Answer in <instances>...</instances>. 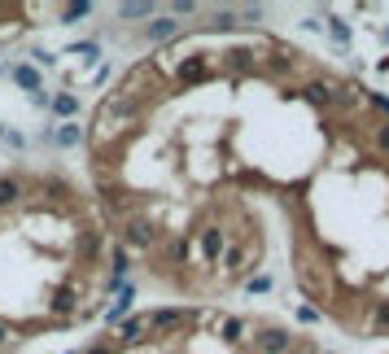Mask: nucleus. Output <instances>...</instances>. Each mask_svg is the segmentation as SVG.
<instances>
[{
	"label": "nucleus",
	"instance_id": "c9c22d12",
	"mask_svg": "<svg viewBox=\"0 0 389 354\" xmlns=\"http://www.w3.org/2000/svg\"><path fill=\"white\" fill-rule=\"evenodd\" d=\"M88 354H114V350H109V346H105V341H101V346H92V350H88Z\"/></svg>",
	"mask_w": 389,
	"mask_h": 354
},
{
	"label": "nucleus",
	"instance_id": "393cba45",
	"mask_svg": "<svg viewBox=\"0 0 389 354\" xmlns=\"http://www.w3.org/2000/svg\"><path fill=\"white\" fill-rule=\"evenodd\" d=\"M210 26H215V31H236V26H241V22H236V9H215Z\"/></svg>",
	"mask_w": 389,
	"mask_h": 354
},
{
	"label": "nucleus",
	"instance_id": "39448f33",
	"mask_svg": "<svg viewBox=\"0 0 389 354\" xmlns=\"http://www.w3.org/2000/svg\"><path fill=\"white\" fill-rule=\"evenodd\" d=\"M254 354H293V332H289V328H258L254 332Z\"/></svg>",
	"mask_w": 389,
	"mask_h": 354
},
{
	"label": "nucleus",
	"instance_id": "4c0bfd02",
	"mask_svg": "<svg viewBox=\"0 0 389 354\" xmlns=\"http://www.w3.org/2000/svg\"><path fill=\"white\" fill-rule=\"evenodd\" d=\"M0 140H5V123H0Z\"/></svg>",
	"mask_w": 389,
	"mask_h": 354
},
{
	"label": "nucleus",
	"instance_id": "6ab92c4d",
	"mask_svg": "<svg viewBox=\"0 0 389 354\" xmlns=\"http://www.w3.org/2000/svg\"><path fill=\"white\" fill-rule=\"evenodd\" d=\"M127 311H132V288H127V293H119V302L105 311V324H109V328H114V324H127Z\"/></svg>",
	"mask_w": 389,
	"mask_h": 354
},
{
	"label": "nucleus",
	"instance_id": "aec40b11",
	"mask_svg": "<svg viewBox=\"0 0 389 354\" xmlns=\"http://www.w3.org/2000/svg\"><path fill=\"white\" fill-rule=\"evenodd\" d=\"M144 332H149V324H144V315L127 319V324H123V346H140V341H144Z\"/></svg>",
	"mask_w": 389,
	"mask_h": 354
},
{
	"label": "nucleus",
	"instance_id": "9b49d317",
	"mask_svg": "<svg viewBox=\"0 0 389 354\" xmlns=\"http://www.w3.org/2000/svg\"><path fill=\"white\" fill-rule=\"evenodd\" d=\"M48 109H53V114H57L61 123H75V118H79V109H84V105H79V96H75V92H57L53 101H48Z\"/></svg>",
	"mask_w": 389,
	"mask_h": 354
},
{
	"label": "nucleus",
	"instance_id": "4be33fe9",
	"mask_svg": "<svg viewBox=\"0 0 389 354\" xmlns=\"http://www.w3.org/2000/svg\"><path fill=\"white\" fill-rule=\"evenodd\" d=\"M323 26H328V36L337 44H350V22L346 18H337V13H323Z\"/></svg>",
	"mask_w": 389,
	"mask_h": 354
},
{
	"label": "nucleus",
	"instance_id": "f704fd0d",
	"mask_svg": "<svg viewBox=\"0 0 389 354\" xmlns=\"http://www.w3.org/2000/svg\"><path fill=\"white\" fill-rule=\"evenodd\" d=\"M9 341H13V328H9V324H0V346H9Z\"/></svg>",
	"mask_w": 389,
	"mask_h": 354
},
{
	"label": "nucleus",
	"instance_id": "5701e85b",
	"mask_svg": "<svg viewBox=\"0 0 389 354\" xmlns=\"http://www.w3.org/2000/svg\"><path fill=\"white\" fill-rule=\"evenodd\" d=\"M88 13H92V5H88V0H75V5H66V9H61V26H75L79 18H88Z\"/></svg>",
	"mask_w": 389,
	"mask_h": 354
},
{
	"label": "nucleus",
	"instance_id": "ddd939ff",
	"mask_svg": "<svg viewBox=\"0 0 389 354\" xmlns=\"http://www.w3.org/2000/svg\"><path fill=\"white\" fill-rule=\"evenodd\" d=\"M363 328H367V332H389V302H367Z\"/></svg>",
	"mask_w": 389,
	"mask_h": 354
},
{
	"label": "nucleus",
	"instance_id": "0eeeda50",
	"mask_svg": "<svg viewBox=\"0 0 389 354\" xmlns=\"http://www.w3.org/2000/svg\"><path fill=\"white\" fill-rule=\"evenodd\" d=\"M162 259H167V267H184L192 259V236H184V232L162 236Z\"/></svg>",
	"mask_w": 389,
	"mask_h": 354
},
{
	"label": "nucleus",
	"instance_id": "cd10ccee",
	"mask_svg": "<svg viewBox=\"0 0 389 354\" xmlns=\"http://www.w3.org/2000/svg\"><path fill=\"white\" fill-rule=\"evenodd\" d=\"M263 13H267L263 5H245V9H236V22H250L254 26V22H263Z\"/></svg>",
	"mask_w": 389,
	"mask_h": 354
},
{
	"label": "nucleus",
	"instance_id": "4468645a",
	"mask_svg": "<svg viewBox=\"0 0 389 354\" xmlns=\"http://www.w3.org/2000/svg\"><path fill=\"white\" fill-rule=\"evenodd\" d=\"M18 201H22V180L18 175H0V210H9Z\"/></svg>",
	"mask_w": 389,
	"mask_h": 354
},
{
	"label": "nucleus",
	"instance_id": "c85d7f7f",
	"mask_svg": "<svg viewBox=\"0 0 389 354\" xmlns=\"http://www.w3.org/2000/svg\"><path fill=\"white\" fill-rule=\"evenodd\" d=\"M192 13H197V0H175V5H171V18H175V22L192 18Z\"/></svg>",
	"mask_w": 389,
	"mask_h": 354
},
{
	"label": "nucleus",
	"instance_id": "7c9ffc66",
	"mask_svg": "<svg viewBox=\"0 0 389 354\" xmlns=\"http://www.w3.org/2000/svg\"><path fill=\"white\" fill-rule=\"evenodd\" d=\"M376 149H381V153H389V123H381V127H376Z\"/></svg>",
	"mask_w": 389,
	"mask_h": 354
},
{
	"label": "nucleus",
	"instance_id": "dca6fc26",
	"mask_svg": "<svg viewBox=\"0 0 389 354\" xmlns=\"http://www.w3.org/2000/svg\"><path fill=\"white\" fill-rule=\"evenodd\" d=\"M96 249H101V232H96V228L79 232V240H75V254H79V259L92 263V259H96Z\"/></svg>",
	"mask_w": 389,
	"mask_h": 354
},
{
	"label": "nucleus",
	"instance_id": "2f4dec72",
	"mask_svg": "<svg viewBox=\"0 0 389 354\" xmlns=\"http://www.w3.org/2000/svg\"><path fill=\"white\" fill-rule=\"evenodd\" d=\"M26 101H31V105H36V109H48V101H53V96H48V92L40 88V92H31V96H26Z\"/></svg>",
	"mask_w": 389,
	"mask_h": 354
},
{
	"label": "nucleus",
	"instance_id": "f3484780",
	"mask_svg": "<svg viewBox=\"0 0 389 354\" xmlns=\"http://www.w3.org/2000/svg\"><path fill=\"white\" fill-rule=\"evenodd\" d=\"M250 267V245H228V259H223V271L228 276H241Z\"/></svg>",
	"mask_w": 389,
	"mask_h": 354
},
{
	"label": "nucleus",
	"instance_id": "e433bc0d",
	"mask_svg": "<svg viewBox=\"0 0 389 354\" xmlns=\"http://www.w3.org/2000/svg\"><path fill=\"white\" fill-rule=\"evenodd\" d=\"M381 70H385V75H389V57H385V61H381Z\"/></svg>",
	"mask_w": 389,
	"mask_h": 354
},
{
	"label": "nucleus",
	"instance_id": "6e6552de",
	"mask_svg": "<svg viewBox=\"0 0 389 354\" xmlns=\"http://www.w3.org/2000/svg\"><path fill=\"white\" fill-rule=\"evenodd\" d=\"M197 245H201V263H219V254H228V236H223V228H201Z\"/></svg>",
	"mask_w": 389,
	"mask_h": 354
},
{
	"label": "nucleus",
	"instance_id": "1a4fd4ad",
	"mask_svg": "<svg viewBox=\"0 0 389 354\" xmlns=\"http://www.w3.org/2000/svg\"><path fill=\"white\" fill-rule=\"evenodd\" d=\"M9 79H13V84H18V88H22L26 96L44 88V75H40L36 66H31V61H18V66H9Z\"/></svg>",
	"mask_w": 389,
	"mask_h": 354
},
{
	"label": "nucleus",
	"instance_id": "f257e3e1",
	"mask_svg": "<svg viewBox=\"0 0 389 354\" xmlns=\"http://www.w3.org/2000/svg\"><path fill=\"white\" fill-rule=\"evenodd\" d=\"M140 109L144 105H136L132 96H123V92H114V96H105L101 101V114H96V149H105L114 136H123V132H132V127L140 123Z\"/></svg>",
	"mask_w": 389,
	"mask_h": 354
},
{
	"label": "nucleus",
	"instance_id": "72a5a7b5",
	"mask_svg": "<svg viewBox=\"0 0 389 354\" xmlns=\"http://www.w3.org/2000/svg\"><path fill=\"white\" fill-rule=\"evenodd\" d=\"M5 144H9V149H26V140L18 132H5Z\"/></svg>",
	"mask_w": 389,
	"mask_h": 354
},
{
	"label": "nucleus",
	"instance_id": "c756f323",
	"mask_svg": "<svg viewBox=\"0 0 389 354\" xmlns=\"http://www.w3.org/2000/svg\"><path fill=\"white\" fill-rule=\"evenodd\" d=\"M245 288H250V293H271V276H250Z\"/></svg>",
	"mask_w": 389,
	"mask_h": 354
},
{
	"label": "nucleus",
	"instance_id": "20e7f679",
	"mask_svg": "<svg viewBox=\"0 0 389 354\" xmlns=\"http://www.w3.org/2000/svg\"><path fill=\"white\" fill-rule=\"evenodd\" d=\"M206 79H215V61H210L206 53H192V57H184L180 66H175V84H180V88L206 84Z\"/></svg>",
	"mask_w": 389,
	"mask_h": 354
},
{
	"label": "nucleus",
	"instance_id": "f03ea898",
	"mask_svg": "<svg viewBox=\"0 0 389 354\" xmlns=\"http://www.w3.org/2000/svg\"><path fill=\"white\" fill-rule=\"evenodd\" d=\"M298 284L306 288V298H311V302H333L328 267L315 263V249L311 245H298Z\"/></svg>",
	"mask_w": 389,
	"mask_h": 354
},
{
	"label": "nucleus",
	"instance_id": "9d476101",
	"mask_svg": "<svg viewBox=\"0 0 389 354\" xmlns=\"http://www.w3.org/2000/svg\"><path fill=\"white\" fill-rule=\"evenodd\" d=\"M144 324H149V332H167V328H175V324H184V307L149 311V315H144Z\"/></svg>",
	"mask_w": 389,
	"mask_h": 354
},
{
	"label": "nucleus",
	"instance_id": "412c9836",
	"mask_svg": "<svg viewBox=\"0 0 389 354\" xmlns=\"http://www.w3.org/2000/svg\"><path fill=\"white\" fill-rule=\"evenodd\" d=\"M153 13H158L153 0H140V5H119V18H123V22H132V18H153Z\"/></svg>",
	"mask_w": 389,
	"mask_h": 354
},
{
	"label": "nucleus",
	"instance_id": "423d86ee",
	"mask_svg": "<svg viewBox=\"0 0 389 354\" xmlns=\"http://www.w3.org/2000/svg\"><path fill=\"white\" fill-rule=\"evenodd\" d=\"M180 26H184V22H175L171 13H153V18L144 22L140 40H144V44H162V40H175V36H180Z\"/></svg>",
	"mask_w": 389,
	"mask_h": 354
},
{
	"label": "nucleus",
	"instance_id": "f8f14e48",
	"mask_svg": "<svg viewBox=\"0 0 389 354\" xmlns=\"http://www.w3.org/2000/svg\"><path fill=\"white\" fill-rule=\"evenodd\" d=\"M79 311V288L75 284H61L53 293V315H75Z\"/></svg>",
	"mask_w": 389,
	"mask_h": 354
},
{
	"label": "nucleus",
	"instance_id": "bb28decb",
	"mask_svg": "<svg viewBox=\"0 0 389 354\" xmlns=\"http://www.w3.org/2000/svg\"><path fill=\"white\" fill-rule=\"evenodd\" d=\"M31 66L53 70V66H57V53H48V48H31Z\"/></svg>",
	"mask_w": 389,
	"mask_h": 354
},
{
	"label": "nucleus",
	"instance_id": "b1692460",
	"mask_svg": "<svg viewBox=\"0 0 389 354\" xmlns=\"http://www.w3.org/2000/svg\"><path fill=\"white\" fill-rule=\"evenodd\" d=\"M70 53H75L79 61H96V57H101V44H96V40H75Z\"/></svg>",
	"mask_w": 389,
	"mask_h": 354
},
{
	"label": "nucleus",
	"instance_id": "58836bf2",
	"mask_svg": "<svg viewBox=\"0 0 389 354\" xmlns=\"http://www.w3.org/2000/svg\"><path fill=\"white\" fill-rule=\"evenodd\" d=\"M385 40H389V31H385Z\"/></svg>",
	"mask_w": 389,
	"mask_h": 354
},
{
	"label": "nucleus",
	"instance_id": "473e14b6",
	"mask_svg": "<svg viewBox=\"0 0 389 354\" xmlns=\"http://www.w3.org/2000/svg\"><path fill=\"white\" fill-rule=\"evenodd\" d=\"M298 319L302 324H319V311L315 307H298Z\"/></svg>",
	"mask_w": 389,
	"mask_h": 354
},
{
	"label": "nucleus",
	"instance_id": "2eb2a0df",
	"mask_svg": "<svg viewBox=\"0 0 389 354\" xmlns=\"http://www.w3.org/2000/svg\"><path fill=\"white\" fill-rule=\"evenodd\" d=\"M53 136H57V144H61V149H79V144L88 140V132H84V127H79V118H75V123H61Z\"/></svg>",
	"mask_w": 389,
	"mask_h": 354
},
{
	"label": "nucleus",
	"instance_id": "a878e982",
	"mask_svg": "<svg viewBox=\"0 0 389 354\" xmlns=\"http://www.w3.org/2000/svg\"><path fill=\"white\" fill-rule=\"evenodd\" d=\"M363 101H367L372 109H381V114H385V123H389V96H385V92H372V88H363Z\"/></svg>",
	"mask_w": 389,
	"mask_h": 354
},
{
	"label": "nucleus",
	"instance_id": "a211bd4d",
	"mask_svg": "<svg viewBox=\"0 0 389 354\" xmlns=\"http://www.w3.org/2000/svg\"><path fill=\"white\" fill-rule=\"evenodd\" d=\"M245 332H250V324H245L241 315L223 319V341H228V346H241V341H245Z\"/></svg>",
	"mask_w": 389,
	"mask_h": 354
},
{
	"label": "nucleus",
	"instance_id": "7ed1b4c3",
	"mask_svg": "<svg viewBox=\"0 0 389 354\" xmlns=\"http://www.w3.org/2000/svg\"><path fill=\"white\" fill-rule=\"evenodd\" d=\"M123 240H127V249H153V245H162V228L149 215H127Z\"/></svg>",
	"mask_w": 389,
	"mask_h": 354
}]
</instances>
